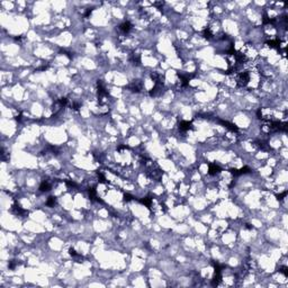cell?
Returning <instances> with one entry per match:
<instances>
[{
    "instance_id": "1",
    "label": "cell",
    "mask_w": 288,
    "mask_h": 288,
    "mask_svg": "<svg viewBox=\"0 0 288 288\" xmlns=\"http://www.w3.org/2000/svg\"><path fill=\"white\" fill-rule=\"evenodd\" d=\"M132 29V25L129 22H124L123 24L119 25V30L123 33V34H129V32Z\"/></svg>"
},
{
    "instance_id": "2",
    "label": "cell",
    "mask_w": 288,
    "mask_h": 288,
    "mask_svg": "<svg viewBox=\"0 0 288 288\" xmlns=\"http://www.w3.org/2000/svg\"><path fill=\"white\" fill-rule=\"evenodd\" d=\"M219 171H221V168H219V167L216 163H211V164H209V168H208V173H209L211 176H215V175L219 173Z\"/></svg>"
},
{
    "instance_id": "3",
    "label": "cell",
    "mask_w": 288,
    "mask_h": 288,
    "mask_svg": "<svg viewBox=\"0 0 288 288\" xmlns=\"http://www.w3.org/2000/svg\"><path fill=\"white\" fill-rule=\"evenodd\" d=\"M191 123L190 122H187V120H182V122H180V124H179V129H180L181 132H187V131H189L190 129H191Z\"/></svg>"
},
{
    "instance_id": "4",
    "label": "cell",
    "mask_w": 288,
    "mask_h": 288,
    "mask_svg": "<svg viewBox=\"0 0 288 288\" xmlns=\"http://www.w3.org/2000/svg\"><path fill=\"white\" fill-rule=\"evenodd\" d=\"M51 187H52V184L50 181L43 180L42 184H41V186H39V190H41V191H48V190L51 189Z\"/></svg>"
},
{
    "instance_id": "5",
    "label": "cell",
    "mask_w": 288,
    "mask_h": 288,
    "mask_svg": "<svg viewBox=\"0 0 288 288\" xmlns=\"http://www.w3.org/2000/svg\"><path fill=\"white\" fill-rule=\"evenodd\" d=\"M46 205L50 207L54 206V205H55V197H48V202H46Z\"/></svg>"
}]
</instances>
